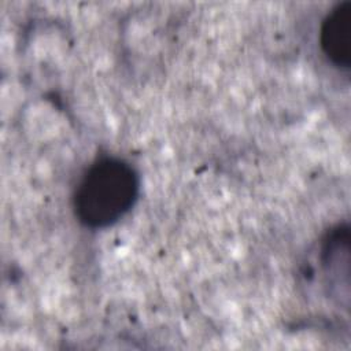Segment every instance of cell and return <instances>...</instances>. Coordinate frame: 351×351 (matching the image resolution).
I'll use <instances>...</instances> for the list:
<instances>
[{"label":"cell","instance_id":"cell-1","mask_svg":"<svg viewBox=\"0 0 351 351\" xmlns=\"http://www.w3.org/2000/svg\"><path fill=\"white\" fill-rule=\"evenodd\" d=\"M137 192L138 178L130 165L115 158L100 159L86 170L75 189V215L89 228L108 226L130 210Z\"/></svg>","mask_w":351,"mask_h":351},{"label":"cell","instance_id":"cell-2","mask_svg":"<svg viewBox=\"0 0 351 351\" xmlns=\"http://www.w3.org/2000/svg\"><path fill=\"white\" fill-rule=\"evenodd\" d=\"M319 43L325 56L337 67H350L351 60V1L335 5L321 25Z\"/></svg>","mask_w":351,"mask_h":351}]
</instances>
